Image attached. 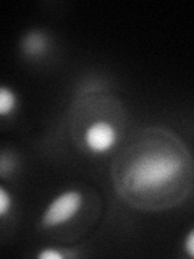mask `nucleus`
<instances>
[{
	"label": "nucleus",
	"mask_w": 194,
	"mask_h": 259,
	"mask_svg": "<svg viewBox=\"0 0 194 259\" xmlns=\"http://www.w3.org/2000/svg\"><path fill=\"white\" fill-rule=\"evenodd\" d=\"M51 51V37L44 29H29L20 39V52L28 60H40Z\"/></svg>",
	"instance_id": "nucleus-4"
},
{
	"label": "nucleus",
	"mask_w": 194,
	"mask_h": 259,
	"mask_svg": "<svg viewBox=\"0 0 194 259\" xmlns=\"http://www.w3.org/2000/svg\"><path fill=\"white\" fill-rule=\"evenodd\" d=\"M184 251L188 257H194V230L191 229L184 240Z\"/></svg>",
	"instance_id": "nucleus-9"
},
{
	"label": "nucleus",
	"mask_w": 194,
	"mask_h": 259,
	"mask_svg": "<svg viewBox=\"0 0 194 259\" xmlns=\"http://www.w3.org/2000/svg\"><path fill=\"white\" fill-rule=\"evenodd\" d=\"M20 109V96L13 88L0 84V118L13 117Z\"/></svg>",
	"instance_id": "nucleus-5"
},
{
	"label": "nucleus",
	"mask_w": 194,
	"mask_h": 259,
	"mask_svg": "<svg viewBox=\"0 0 194 259\" xmlns=\"http://www.w3.org/2000/svg\"><path fill=\"white\" fill-rule=\"evenodd\" d=\"M83 204L84 196L79 190H65L57 194L45 206L42 215L39 219V224L42 229H59L62 225L70 224L83 209Z\"/></svg>",
	"instance_id": "nucleus-2"
},
{
	"label": "nucleus",
	"mask_w": 194,
	"mask_h": 259,
	"mask_svg": "<svg viewBox=\"0 0 194 259\" xmlns=\"http://www.w3.org/2000/svg\"><path fill=\"white\" fill-rule=\"evenodd\" d=\"M13 204H15V199L12 196V193L8 191L5 186L0 185V219L7 217L12 212Z\"/></svg>",
	"instance_id": "nucleus-8"
},
{
	"label": "nucleus",
	"mask_w": 194,
	"mask_h": 259,
	"mask_svg": "<svg viewBox=\"0 0 194 259\" xmlns=\"http://www.w3.org/2000/svg\"><path fill=\"white\" fill-rule=\"evenodd\" d=\"M79 256L78 253H73V251H60L55 248H44L36 253L37 259H67V257H76Z\"/></svg>",
	"instance_id": "nucleus-7"
},
{
	"label": "nucleus",
	"mask_w": 194,
	"mask_h": 259,
	"mask_svg": "<svg viewBox=\"0 0 194 259\" xmlns=\"http://www.w3.org/2000/svg\"><path fill=\"white\" fill-rule=\"evenodd\" d=\"M183 175L191 177V160L181 143H146L115 183L128 201L144 198L142 206H151V198L175 190Z\"/></svg>",
	"instance_id": "nucleus-1"
},
{
	"label": "nucleus",
	"mask_w": 194,
	"mask_h": 259,
	"mask_svg": "<svg viewBox=\"0 0 194 259\" xmlns=\"http://www.w3.org/2000/svg\"><path fill=\"white\" fill-rule=\"evenodd\" d=\"M117 128L107 120H95L83 133V143L86 149L92 154H105L117 146Z\"/></svg>",
	"instance_id": "nucleus-3"
},
{
	"label": "nucleus",
	"mask_w": 194,
	"mask_h": 259,
	"mask_svg": "<svg viewBox=\"0 0 194 259\" xmlns=\"http://www.w3.org/2000/svg\"><path fill=\"white\" fill-rule=\"evenodd\" d=\"M20 168V159L16 152L12 149H2L0 151V177L7 178L18 172Z\"/></svg>",
	"instance_id": "nucleus-6"
}]
</instances>
